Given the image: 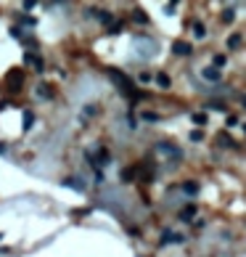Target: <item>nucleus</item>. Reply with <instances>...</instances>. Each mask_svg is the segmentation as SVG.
Wrapping results in <instances>:
<instances>
[{
  "label": "nucleus",
  "instance_id": "a878e982",
  "mask_svg": "<svg viewBox=\"0 0 246 257\" xmlns=\"http://www.w3.org/2000/svg\"><path fill=\"white\" fill-rule=\"evenodd\" d=\"M191 120H194V125H206V114H201V112H198V114H194V117H191Z\"/></svg>",
  "mask_w": 246,
  "mask_h": 257
},
{
  "label": "nucleus",
  "instance_id": "f257e3e1",
  "mask_svg": "<svg viewBox=\"0 0 246 257\" xmlns=\"http://www.w3.org/2000/svg\"><path fill=\"white\" fill-rule=\"evenodd\" d=\"M106 72H109L111 82L117 85V88H119L122 93H125L127 98H130V104H133V106H135V104H138V101H141V98H148V96H143V93H138L135 82L130 80V77H127L125 72H119V69H114V66H109V69H106Z\"/></svg>",
  "mask_w": 246,
  "mask_h": 257
},
{
  "label": "nucleus",
  "instance_id": "473e14b6",
  "mask_svg": "<svg viewBox=\"0 0 246 257\" xmlns=\"http://www.w3.org/2000/svg\"><path fill=\"white\" fill-rule=\"evenodd\" d=\"M138 80H141V82H148L151 74H148V72H141V77H138Z\"/></svg>",
  "mask_w": 246,
  "mask_h": 257
},
{
  "label": "nucleus",
  "instance_id": "f03ea898",
  "mask_svg": "<svg viewBox=\"0 0 246 257\" xmlns=\"http://www.w3.org/2000/svg\"><path fill=\"white\" fill-rule=\"evenodd\" d=\"M156 154L164 162H170V167H175L178 162H183V149L178 143H172V141H159L156 143Z\"/></svg>",
  "mask_w": 246,
  "mask_h": 257
},
{
  "label": "nucleus",
  "instance_id": "6ab92c4d",
  "mask_svg": "<svg viewBox=\"0 0 246 257\" xmlns=\"http://www.w3.org/2000/svg\"><path fill=\"white\" fill-rule=\"evenodd\" d=\"M194 37H198V40L206 37V27L201 24V21H194Z\"/></svg>",
  "mask_w": 246,
  "mask_h": 257
},
{
  "label": "nucleus",
  "instance_id": "2eb2a0df",
  "mask_svg": "<svg viewBox=\"0 0 246 257\" xmlns=\"http://www.w3.org/2000/svg\"><path fill=\"white\" fill-rule=\"evenodd\" d=\"M133 21H135V24H148V16H146L143 8H135L133 11Z\"/></svg>",
  "mask_w": 246,
  "mask_h": 257
},
{
  "label": "nucleus",
  "instance_id": "4468645a",
  "mask_svg": "<svg viewBox=\"0 0 246 257\" xmlns=\"http://www.w3.org/2000/svg\"><path fill=\"white\" fill-rule=\"evenodd\" d=\"M32 125H35V114H32V112H24V122H21V130H24V133H29V130H32Z\"/></svg>",
  "mask_w": 246,
  "mask_h": 257
},
{
  "label": "nucleus",
  "instance_id": "cd10ccee",
  "mask_svg": "<svg viewBox=\"0 0 246 257\" xmlns=\"http://www.w3.org/2000/svg\"><path fill=\"white\" fill-rule=\"evenodd\" d=\"M101 109H98L96 104H90V106H85V117H93V114H98Z\"/></svg>",
  "mask_w": 246,
  "mask_h": 257
},
{
  "label": "nucleus",
  "instance_id": "20e7f679",
  "mask_svg": "<svg viewBox=\"0 0 246 257\" xmlns=\"http://www.w3.org/2000/svg\"><path fill=\"white\" fill-rule=\"evenodd\" d=\"M21 85H24V69H11L8 77H5V88L8 90H21Z\"/></svg>",
  "mask_w": 246,
  "mask_h": 257
},
{
  "label": "nucleus",
  "instance_id": "7c9ffc66",
  "mask_svg": "<svg viewBox=\"0 0 246 257\" xmlns=\"http://www.w3.org/2000/svg\"><path fill=\"white\" fill-rule=\"evenodd\" d=\"M225 125H228V128H236V125H238V117H236V114H230L228 120H225Z\"/></svg>",
  "mask_w": 246,
  "mask_h": 257
},
{
  "label": "nucleus",
  "instance_id": "ddd939ff",
  "mask_svg": "<svg viewBox=\"0 0 246 257\" xmlns=\"http://www.w3.org/2000/svg\"><path fill=\"white\" fill-rule=\"evenodd\" d=\"M24 61H27V64H35V69H37V72H43V59L40 56H35V53H27V56H24Z\"/></svg>",
  "mask_w": 246,
  "mask_h": 257
},
{
  "label": "nucleus",
  "instance_id": "c756f323",
  "mask_svg": "<svg viewBox=\"0 0 246 257\" xmlns=\"http://www.w3.org/2000/svg\"><path fill=\"white\" fill-rule=\"evenodd\" d=\"M228 45H230V48H238V45H241V35H233L228 40Z\"/></svg>",
  "mask_w": 246,
  "mask_h": 257
},
{
  "label": "nucleus",
  "instance_id": "bb28decb",
  "mask_svg": "<svg viewBox=\"0 0 246 257\" xmlns=\"http://www.w3.org/2000/svg\"><path fill=\"white\" fill-rule=\"evenodd\" d=\"M191 141H194V143H201L204 141V133H201V130H194V133H191Z\"/></svg>",
  "mask_w": 246,
  "mask_h": 257
},
{
  "label": "nucleus",
  "instance_id": "9b49d317",
  "mask_svg": "<svg viewBox=\"0 0 246 257\" xmlns=\"http://www.w3.org/2000/svg\"><path fill=\"white\" fill-rule=\"evenodd\" d=\"M37 98H40V101H50L53 98V90L45 82H40V85H37Z\"/></svg>",
  "mask_w": 246,
  "mask_h": 257
},
{
  "label": "nucleus",
  "instance_id": "a211bd4d",
  "mask_svg": "<svg viewBox=\"0 0 246 257\" xmlns=\"http://www.w3.org/2000/svg\"><path fill=\"white\" fill-rule=\"evenodd\" d=\"M16 27H19V29H21V27H32V29H35V27H37V19H35V16H19V24H16Z\"/></svg>",
  "mask_w": 246,
  "mask_h": 257
},
{
  "label": "nucleus",
  "instance_id": "423d86ee",
  "mask_svg": "<svg viewBox=\"0 0 246 257\" xmlns=\"http://www.w3.org/2000/svg\"><path fill=\"white\" fill-rule=\"evenodd\" d=\"M172 53L175 56H191L194 48H191V43H186V40H175L172 43Z\"/></svg>",
  "mask_w": 246,
  "mask_h": 257
},
{
  "label": "nucleus",
  "instance_id": "0eeeda50",
  "mask_svg": "<svg viewBox=\"0 0 246 257\" xmlns=\"http://www.w3.org/2000/svg\"><path fill=\"white\" fill-rule=\"evenodd\" d=\"M64 186H66V189H72V191H77V193H85L88 191L85 183H82V178H64Z\"/></svg>",
  "mask_w": 246,
  "mask_h": 257
},
{
  "label": "nucleus",
  "instance_id": "39448f33",
  "mask_svg": "<svg viewBox=\"0 0 246 257\" xmlns=\"http://www.w3.org/2000/svg\"><path fill=\"white\" fill-rule=\"evenodd\" d=\"M159 244H183V233H175V231H161V239Z\"/></svg>",
  "mask_w": 246,
  "mask_h": 257
},
{
  "label": "nucleus",
  "instance_id": "dca6fc26",
  "mask_svg": "<svg viewBox=\"0 0 246 257\" xmlns=\"http://www.w3.org/2000/svg\"><path fill=\"white\" fill-rule=\"evenodd\" d=\"M194 215H196V204H188L186 209H180V212H178V217H180V220H191Z\"/></svg>",
  "mask_w": 246,
  "mask_h": 257
},
{
  "label": "nucleus",
  "instance_id": "6e6552de",
  "mask_svg": "<svg viewBox=\"0 0 246 257\" xmlns=\"http://www.w3.org/2000/svg\"><path fill=\"white\" fill-rule=\"evenodd\" d=\"M217 146H220V149H236V141H233V138H230L228 133H225V130H222V133L217 135Z\"/></svg>",
  "mask_w": 246,
  "mask_h": 257
},
{
  "label": "nucleus",
  "instance_id": "b1692460",
  "mask_svg": "<svg viewBox=\"0 0 246 257\" xmlns=\"http://www.w3.org/2000/svg\"><path fill=\"white\" fill-rule=\"evenodd\" d=\"M225 64H228V56H214V59H212V66H214V69H222Z\"/></svg>",
  "mask_w": 246,
  "mask_h": 257
},
{
  "label": "nucleus",
  "instance_id": "2f4dec72",
  "mask_svg": "<svg viewBox=\"0 0 246 257\" xmlns=\"http://www.w3.org/2000/svg\"><path fill=\"white\" fill-rule=\"evenodd\" d=\"M21 43H24V48H37V43H35V40H29V37H24Z\"/></svg>",
  "mask_w": 246,
  "mask_h": 257
},
{
  "label": "nucleus",
  "instance_id": "c85d7f7f",
  "mask_svg": "<svg viewBox=\"0 0 246 257\" xmlns=\"http://www.w3.org/2000/svg\"><path fill=\"white\" fill-rule=\"evenodd\" d=\"M11 37H13V40H24V35H21L19 27H11Z\"/></svg>",
  "mask_w": 246,
  "mask_h": 257
},
{
  "label": "nucleus",
  "instance_id": "4be33fe9",
  "mask_svg": "<svg viewBox=\"0 0 246 257\" xmlns=\"http://www.w3.org/2000/svg\"><path fill=\"white\" fill-rule=\"evenodd\" d=\"M141 120H146V122H159L161 117L156 112H141Z\"/></svg>",
  "mask_w": 246,
  "mask_h": 257
},
{
  "label": "nucleus",
  "instance_id": "393cba45",
  "mask_svg": "<svg viewBox=\"0 0 246 257\" xmlns=\"http://www.w3.org/2000/svg\"><path fill=\"white\" fill-rule=\"evenodd\" d=\"M122 32V21H111L109 24V35H119Z\"/></svg>",
  "mask_w": 246,
  "mask_h": 257
},
{
  "label": "nucleus",
  "instance_id": "f8f14e48",
  "mask_svg": "<svg viewBox=\"0 0 246 257\" xmlns=\"http://www.w3.org/2000/svg\"><path fill=\"white\" fill-rule=\"evenodd\" d=\"M90 13H93V16L101 21V24H111V21H114V16H111L109 11H103V8H101V11H90Z\"/></svg>",
  "mask_w": 246,
  "mask_h": 257
},
{
  "label": "nucleus",
  "instance_id": "72a5a7b5",
  "mask_svg": "<svg viewBox=\"0 0 246 257\" xmlns=\"http://www.w3.org/2000/svg\"><path fill=\"white\" fill-rule=\"evenodd\" d=\"M5 151H8V146H5V143H0V154H5Z\"/></svg>",
  "mask_w": 246,
  "mask_h": 257
},
{
  "label": "nucleus",
  "instance_id": "1a4fd4ad",
  "mask_svg": "<svg viewBox=\"0 0 246 257\" xmlns=\"http://www.w3.org/2000/svg\"><path fill=\"white\" fill-rule=\"evenodd\" d=\"M180 193H186V196H196V193H198V183H196V181L180 183Z\"/></svg>",
  "mask_w": 246,
  "mask_h": 257
},
{
  "label": "nucleus",
  "instance_id": "5701e85b",
  "mask_svg": "<svg viewBox=\"0 0 246 257\" xmlns=\"http://www.w3.org/2000/svg\"><path fill=\"white\" fill-rule=\"evenodd\" d=\"M206 109H212V112H225V104H222V101H209V104H206Z\"/></svg>",
  "mask_w": 246,
  "mask_h": 257
},
{
  "label": "nucleus",
  "instance_id": "7ed1b4c3",
  "mask_svg": "<svg viewBox=\"0 0 246 257\" xmlns=\"http://www.w3.org/2000/svg\"><path fill=\"white\" fill-rule=\"evenodd\" d=\"M133 48H135V53L141 59H153L159 53V43L151 40V37H146V35H141V37H135V40H133Z\"/></svg>",
  "mask_w": 246,
  "mask_h": 257
},
{
  "label": "nucleus",
  "instance_id": "f3484780",
  "mask_svg": "<svg viewBox=\"0 0 246 257\" xmlns=\"http://www.w3.org/2000/svg\"><path fill=\"white\" fill-rule=\"evenodd\" d=\"M156 85H159L161 90H167V88L172 85V80H170V77H167L164 72H159V74H156Z\"/></svg>",
  "mask_w": 246,
  "mask_h": 257
},
{
  "label": "nucleus",
  "instance_id": "412c9836",
  "mask_svg": "<svg viewBox=\"0 0 246 257\" xmlns=\"http://www.w3.org/2000/svg\"><path fill=\"white\" fill-rule=\"evenodd\" d=\"M135 175H138V170H135V167H127V170H122V181H125V183L135 181Z\"/></svg>",
  "mask_w": 246,
  "mask_h": 257
},
{
  "label": "nucleus",
  "instance_id": "9d476101",
  "mask_svg": "<svg viewBox=\"0 0 246 257\" xmlns=\"http://www.w3.org/2000/svg\"><path fill=\"white\" fill-rule=\"evenodd\" d=\"M201 77L206 82H220V69H214V66H206L204 72H201Z\"/></svg>",
  "mask_w": 246,
  "mask_h": 257
},
{
  "label": "nucleus",
  "instance_id": "aec40b11",
  "mask_svg": "<svg viewBox=\"0 0 246 257\" xmlns=\"http://www.w3.org/2000/svg\"><path fill=\"white\" fill-rule=\"evenodd\" d=\"M233 19H236V8H233V5H228V8L222 11V24H230Z\"/></svg>",
  "mask_w": 246,
  "mask_h": 257
}]
</instances>
